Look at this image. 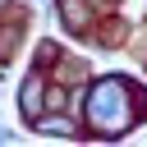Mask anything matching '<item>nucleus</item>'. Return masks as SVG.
Listing matches in <instances>:
<instances>
[{
  "label": "nucleus",
  "instance_id": "1",
  "mask_svg": "<svg viewBox=\"0 0 147 147\" xmlns=\"http://www.w3.org/2000/svg\"><path fill=\"white\" fill-rule=\"evenodd\" d=\"M87 124L96 133H124L129 129V83L124 78H101L87 92Z\"/></svg>",
  "mask_w": 147,
  "mask_h": 147
}]
</instances>
